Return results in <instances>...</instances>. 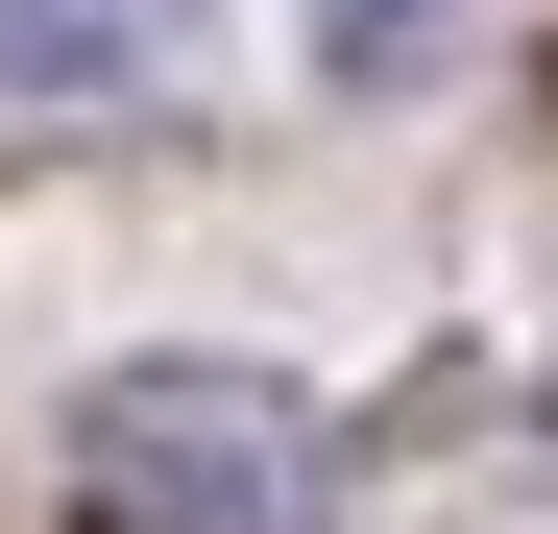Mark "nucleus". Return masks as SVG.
Listing matches in <instances>:
<instances>
[{"mask_svg":"<svg viewBox=\"0 0 558 534\" xmlns=\"http://www.w3.org/2000/svg\"><path fill=\"white\" fill-rule=\"evenodd\" d=\"M73 510L98 534H292L316 510V437L243 365H98L73 389Z\"/></svg>","mask_w":558,"mask_h":534,"instance_id":"f257e3e1","label":"nucleus"},{"mask_svg":"<svg viewBox=\"0 0 558 534\" xmlns=\"http://www.w3.org/2000/svg\"><path fill=\"white\" fill-rule=\"evenodd\" d=\"M98 73H122L98 0H0V98H98Z\"/></svg>","mask_w":558,"mask_h":534,"instance_id":"f03ea898","label":"nucleus"},{"mask_svg":"<svg viewBox=\"0 0 558 534\" xmlns=\"http://www.w3.org/2000/svg\"><path fill=\"white\" fill-rule=\"evenodd\" d=\"M437 25H461V0H316V49H340V73H413Z\"/></svg>","mask_w":558,"mask_h":534,"instance_id":"7ed1b4c3","label":"nucleus"}]
</instances>
